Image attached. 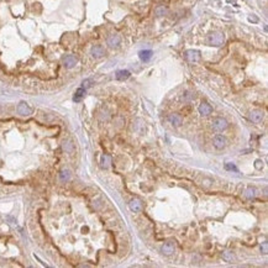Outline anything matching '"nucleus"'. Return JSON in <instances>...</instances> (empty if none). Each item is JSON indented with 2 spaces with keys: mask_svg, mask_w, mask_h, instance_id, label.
Returning <instances> with one entry per match:
<instances>
[{
  "mask_svg": "<svg viewBox=\"0 0 268 268\" xmlns=\"http://www.w3.org/2000/svg\"><path fill=\"white\" fill-rule=\"evenodd\" d=\"M225 168H226V169H229V170L237 172V167H236L235 165H232V163H226V165H225Z\"/></svg>",
  "mask_w": 268,
  "mask_h": 268,
  "instance_id": "obj_22",
  "label": "nucleus"
},
{
  "mask_svg": "<svg viewBox=\"0 0 268 268\" xmlns=\"http://www.w3.org/2000/svg\"><path fill=\"white\" fill-rule=\"evenodd\" d=\"M161 252H162L163 255H166V256H170V255L174 252V243H173V242H170V241L166 242V243L162 246Z\"/></svg>",
  "mask_w": 268,
  "mask_h": 268,
  "instance_id": "obj_10",
  "label": "nucleus"
},
{
  "mask_svg": "<svg viewBox=\"0 0 268 268\" xmlns=\"http://www.w3.org/2000/svg\"><path fill=\"white\" fill-rule=\"evenodd\" d=\"M255 195H256V189L255 188H247L245 190V197L247 199H252V198H255Z\"/></svg>",
  "mask_w": 268,
  "mask_h": 268,
  "instance_id": "obj_20",
  "label": "nucleus"
},
{
  "mask_svg": "<svg viewBox=\"0 0 268 268\" xmlns=\"http://www.w3.org/2000/svg\"><path fill=\"white\" fill-rule=\"evenodd\" d=\"M227 121L224 119V117H215L213 119V122H211V126L215 131H224L227 129Z\"/></svg>",
  "mask_w": 268,
  "mask_h": 268,
  "instance_id": "obj_2",
  "label": "nucleus"
},
{
  "mask_svg": "<svg viewBox=\"0 0 268 268\" xmlns=\"http://www.w3.org/2000/svg\"><path fill=\"white\" fill-rule=\"evenodd\" d=\"M263 111H261V110H252L251 112H250V119L255 122V124H260L262 120H263Z\"/></svg>",
  "mask_w": 268,
  "mask_h": 268,
  "instance_id": "obj_6",
  "label": "nucleus"
},
{
  "mask_svg": "<svg viewBox=\"0 0 268 268\" xmlns=\"http://www.w3.org/2000/svg\"><path fill=\"white\" fill-rule=\"evenodd\" d=\"M92 56L94 58H100L104 56V48L101 46H94L92 48Z\"/></svg>",
  "mask_w": 268,
  "mask_h": 268,
  "instance_id": "obj_12",
  "label": "nucleus"
},
{
  "mask_svg": "<svg viewBox=\"0 0 268 268\" xmlns=\"http://www.w3.org/2000/svg\"><path fill=\"white\" fill-rule=\"evenodd\" d=\"M84 94H85V89H84V88H79V89L75 92V94H74V98H73L74 101H77V103L80 101L82 100V98L84 97Z\"/></svg>",
  "mask_w": 268,
  "mask_h": 268,
  "instance_id": "obj_18",
  "label": "nucleus"
},
{
  "mask_svg": "<svg viewBox=\"0 0 268 268\" xmlns=\"http://www.w3.org/2000/svg\"><path fill=\"white\" fill-rule=\"evenodd\" d=\"M167 14V9L165 7V6H158L157 9H156V15L157 16H163V15H166Z\"/></svg>",
  "mask_w": 268,
  "mask_h": 268,
  "instance_id": "obj_21",
  "label": "nucleus"
},
{
  "mask_svg": "<svg viewBox=\"0 0 268 268\" xmlns=\"http://www.w3.org/2000/svg\"><path fill=\"white\" fill-rule=\"evenodd\" d=\"M63 147H65V150H66L67 152H70V151H72V143H70V142H66V143L63 145Z\"/></svg>",
  "mask_w": 268,
  "mask_h": 268,
  "instance_id": "obj_24",
  "label": "nucleus"
},
{
  "mask_svg": "<svg viewBox=\"0 0 268 268\" xmlns=\"http://www.w3.org/2000/svg\"><path fill=\"white\" fill-rule=\"evenodd\" d=\"M17 112L20 115H30L32 112L31 108L25 103V101H21L19 105H17Z\"/></svg>",
  "mask_w": 268,
  "mask_h": 268,
  "instance_id": "obj_8",
  "label": "nucleus"
},
{
  "mask_svg": "<svg viewBox=\"0 0 268 268\" xmlns=\"http://www.w3.org/2000/svg\"><path fill=\"white\" fill-rule=\"evenodd\" d=\"M185 57L189 62H199L200 61V52L197 50H190L185 52Z\"/></svg>",
  "mask_w": 268,
  "mask_h": 268,
  "instance_id": "obj_5",
  "label": "nucleus"
},
{
  "mask_svg": "<svg viewBox=\"0 0 268 268\" xmlns=\"http://www.w3.org/2000/svg\"><path fill=\"white\" fill-rule=\"evenodd\" d=\"M129 208L132 211L137 213V211H140L142 209V203H141L140 199H132V200H130V203H129Z\"/></svg>",
  "mask_w": 268,
  "mask_h": 268,
  "instance_id": "obj_11",
  "label": "nucleus"
},
{
  "mask_svg": "<svg viewBox=\"0 0 268 268\" xmlns=\"http://www.w3.org/2000/svg\"><path fill=\"white\" fill-rule=\"evenodd\" d=\"M255 167L257 168V169H261V168L263 167V162H262V161H260V160H257V161H256V163H255Z\"/></svg>",
  "mask_w": 268,
  "mask_h": 268,
  "instance_id": "obj_25",
  "label": "nucleus"
},
{
  "mask_svg": "<svg viewBox=\"0 0 268 268\" xmlns=\"http://www.w3.org/2000/svg\"><path fill=\"white\" fill-rule=\"evenodd\" d=\"M78 63V60L77 57H74L73 55H67L65 58H63V65L66 68H73L75 65Z\"/></svg>",
  "mask_w": 268,
  "mask_h": 268,
  "instance_id": "obj_7",
  "label": "nucleus"
},
{
  "mask_svg": "<svg viewBox=\"0 0 268 268\" xmlns=\"http://www.w3.org/2000/svg\"><path fill=\"white\" fill-rule=\"evenodd\" d=\"M206 41L210 46H221L224 43V35L221 32H213L208 36Z\"/></svg>",
  "mask_w": 268,
  "mask_h": 268,
  "instance_id": "obj_1",
  "label": "nucleus"
},
{
  "mask_svg": "<svg viewBox=\"0 0 268 268\" xmlns=\"http://www.w3.org/2000/svg\"><path fill=\"white\" fill-rule=\"evenodd\" d=\"M213 145H214V147H215V148H218V150H223V148H225V147L227 146V140H226V137H224L223 135H218V136H215V137H214V140H213Z\"/></svg>",
  "mask_w": 268,
  "mask_h": 268,
  "instance_id": "obj_3",
  "label": "nucleus"
},
{
  "mask_svg": "<svg viewBox=\"0 0 268 268\" xmlns=\"http://www.w3.org/2000/svg\"><path fill=\"white\" fill-rule=\"evenodd\" d=\"M111 165V157L108 155H103L100 160V166L103 168H109Z\"/></svg>",
  "mask_w": 268,
  "mask_h": 268,
  "instance_id": "obj_15",
  "label": "nucleus"
},
{
  "mask_svg": "<svg viewBox=\"0 0 268 268\" xmlns=\"http://www.w3.org/2000/svg\"><path fill=\"white\" fill-rule=\"evenodd\" d=\"M138 56H140L141 61H143V62H147V61H148V60L152 57V51H150V50H143V51H140Z\"/></svg>",
  "mask_w": 268,
  "mask_h": 268,
  "instance_id": "obj_14",
  "label": "nucleus"
},
{
  "mask_svg": "<svg viewBox=\"0 0 268 268\" xmlns=\"http://www.w3.org/2000/svg\"><path fill=\"white\" fill-rule=\"evenodd\" d=\"M213 112V108L208 103H201L199 106V114L201 116H209Z\"/></svg>",
  "mask_w": 268,
  "mask_h": 268,
  "instance_id": "obj_9",
  "label": "nucleus"
},
{
  "mask_svg": "<svg viewBox=\"0 0 268 268\" xmlns=\"http://www.w3.org/2000/svg\"><path fill=\"white\" fill-rule=\"evenodd\" d=\"M223 258H224V261H226V262H232L235 260V255L231 252V251H225L224 253H223Z\"/></svg>",
  "mask_w": 268,
  "mask_h": 268,
  "instance_id": "obj_19",
  "label": "nucleus"
},
{
  "mask_svg": "<svg viewBox=\"0 0 268 268\" xmlns=\"http://www.w3.org/2000/svg\"><path fill=\"white\" fill-rule=\"evenodd\" d=\"M130 77V72L129 70H117L116 72V79L117 80H125Z\"/></svg>",
  "mask_w": 268,
  "mask_h": 268,
  "instance_id": "obj_16",
  "label": "nucleus"
},
{
  "mask_svg": "<svg viewBox=\"0 0 268 268\" xmlns=\"http://www.w3.org/2000/svg\"><path fill=\"white\" fill-rule=\"evenodd\" d=\"M168 121L173 125V126H180L183 124V117L182 115L177 114V112H173V114H169L168 115Z\"/></svg>",
  "mask_w": 268,
  "mask_h": 268,
  "instance_id": "obj_4",
  "label": "nucleus"
},
{
  "mask_svg": "<svg viewBox=\"0 0 268 268\" xmlns=\"http://www.w3.org/2000/svg\"><path fill=\"white\" fill-rule=\"evenodd\" d=\"M119 43H120V37H119L117 35H111V36H109V38H108V45H109L110 47H116V46H119Z\"/></svg>",
  "mask_w": 268,
  "mask_h": 268,
  "instance_id": "obj_13",
  "label": "nucleus"
},
{
  "mask_svg": "<svg viewBox=\"0 0 268 268\" xmlns=\"http://www.w3.org/2000/svg\"><path fill=\"white\" fill-rule=\"evenodd\" d=\"M90 85H92V80H90V79H87V80H84V82H83V85H82V88L87 89V88H89Z\"/></svg>",
  "mask_w": 268,
  "mask_h": 268,
  "instance_id": "obj_23",
  "label": "nucleus"
},
{
  "mask_svg": "<svg viewBox=\"0 0 268 268\" xmlns=\"http://www.w3.org/2000/svg\"><path fill=\"white\" fill-rule=\"evenodd\" d=\"M70 177H72V174H70V172H69L68 169H63V170H61V173H60V179H61V182H68V180L70 179Z\"/></svg>",
  "mask_w": 268,
  "mask_h": 268,
  "instance_id": "obj_17",
  "label": "nucleus"
}]
</instances>
